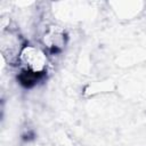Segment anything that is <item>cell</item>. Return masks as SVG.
I'll return each instance as SVG.
<instances>
[{
	"label": "cell",
	"mask_w": 146,
	"mask_h": 146,
	"mask_svg": "<svg viewBox=\"0 0 146 146\" xmlns=\"http://www.w3.org/2000/svg\"><path fill=\"white\" fill-rule=\"evenodd\" d=\"M19 60L30 73H42L48 63L44 52L33 46H26L22 49Z\"/></svg>",
	"instance_id": "1"
}]
</instances>
